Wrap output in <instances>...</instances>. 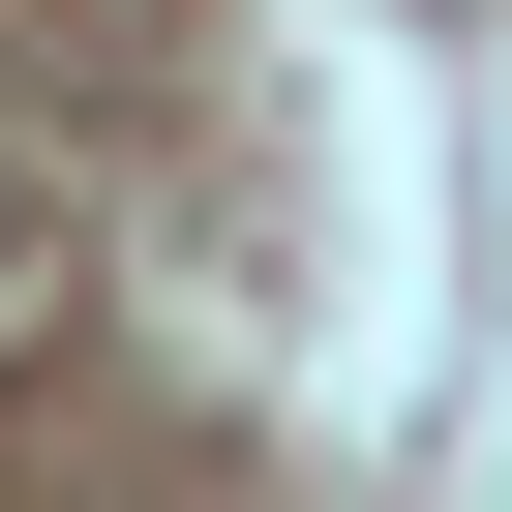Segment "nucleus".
I'll return each instance as SVG.
<instances>
[{"instance_id": "obj_1", "label": "nucleus", "mask_w": 512, "mask_h": 512, "mask_svg": "<svg viewBox=\"0 0 512 512\" xmlns=\"http://www.w3.org/2000/svg\"><path fill=\"white\" fill-rule=\"evenodd\" d=\"M0 302H31V181H0Z\"/></svg>"}]
</instances>
